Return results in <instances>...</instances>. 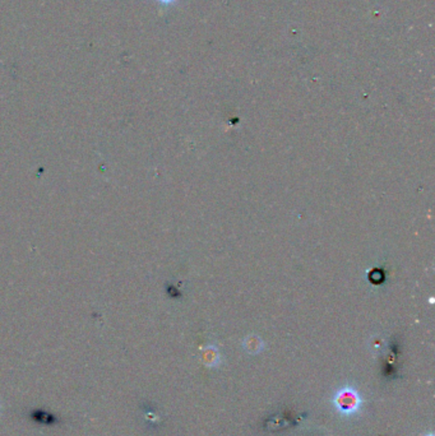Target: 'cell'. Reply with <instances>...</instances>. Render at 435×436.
I'll use <instances>...</instances> for the list:
<instances>
[{
    "mask_svg": "<svg viewBox=\"0 0 435 436\" xmlns=\"http://www.w3.org/2000/svg\"><path fill=\"white\" fill-rule=\"evenodd\" d=\"M332 403L338 413H341L342 416H352L359 412L362 400L356 389L351 387H344L336 392Z\"/></svg>",
    "mask_w": 435,
    "mask_h": 436,
    "instance_id": "obj_1",
    "label": "cell"
},
{
    "mask_svg": "<svg viewBox=\"0 0 435 436\" xmlns=\"http://www.w3.org/2000/svg\"><path fill=\"white\" fill-rule=\"evenodd\" d=\"M426 436H434V435H431V433H430V435H426Z\"/></svg>",
    "mask_w": 435,
    "mask_h": 436,
    "instance_id": "obj_2",
    "label": "cell"
}]
</instances>
